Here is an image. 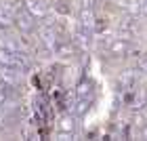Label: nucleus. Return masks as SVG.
I'll list each match as a JSON object with an SVG mask.
<instances>
[{
  "mask_svg": "<svg viewBox=\"0 0 147 141\" xmlns=\"http://www.w3.org/2000/svg\"><path fill=\"white\" fill-rule=\"evenodd\" d=\"M80 9H95V0H82Z\"/></svg>",
  "mask_w": 147,
  "mask_h": 141,
  "instance_id": "obj_7",
  "label": "nucleus"
},
{
  "mask_svg": "<svg viewBox=\"0 0 147 141\" xmlns=\"http://www.w3.org/2000/svg\"><path fill=\"white\" fill-rule=\"evenodd\" d=\"M57 129H59L61 135H69L71 137L74 133H76V129H78V116L76 114H65V116H61Z\"/></svg>",
  "mask_w": 147,
  "mask_h": 141,
  "instance_id": "obj_3",
  "label": "nucleus"
},
{
  "mask_svg": "<svg viewBox=\"0 0 147 141\" xmlns=\"http://www.w3.org/2000/svg\"><path fill=\"white\" fill-rule=\"evenodd\" d=\"M128 49H130V44L126 42V40L113 38V42H111V46H109V53H111V55H126Z\"/></svg>",
  "mask_w": 147,
  "mask_h": 141,
  "instance_id": "obj_4",
  "label": "nucleus"
},
{
  "mask_svg": "<svg viewBox=\"0 0 147 141\" xmlns=\"http://www.w3.org/2000/svg\"><path fill=\"white\" fill-rule=\"evenodd\" d=\"M88 105H90V101L88 99H80L78 97V103H76V107H74V114L80 118V116H84V112L88 110Z\"/></svg>",
  "mask_w": 147,
  "mask_h": 141,
  "instance_id": "obj_5",
  "label": "nucleus"
},
{
  "mask_svg": "<svg viewBox=\"0 0 147 141\" xmlns=\"http://www.w3.org/2000/svg\"><path fill=\"white\" fill-rule=\"evenodd\" d=\"M88 95H90V84L88 82H82L78 86V97L80 99H88Z\"/></svg>",
  "mask_w": 147,
  "mask_h": 141,
  "instance_id": "obj_6",
  "label": "nucleus"
},
{
  "mask_svg": "<svg viewBox=\"0 0 147 141\" xmlns=\"http://www.w3.org/2000/svg\"><path fill=\"white\" fill-rule=\"evenodd\" d=\"M23 6L38 19V21H44V19L49 17V4H46L44 0H25Z\"/></svg>",
  "mask_w": 147,
  "mask_h": 141,
  "instance_id": "obj_2",
  "label": "nucleus"
},
{
  "mask_svg": "<svg viewBox=\"0 0 147 141\" xmlns=\"http://www.w3.org/2000/svg\"><path fill=\"white\" fill-rule=\"evenodd\" d=\"M36 21L38 19L32 15L25 6H17V9L13 11V23H15L17 30L23 32V34H32V32L36 30Z\"/></svg>",
  "mask_w": 147,
  "mask_h": 141,
  "instance_id": "obj_1",
  "label": "nucleus"
},
{
  "mask_svg": "<svg viewBox=\"0 0 147 141\" xmlns=\"http://www.w3.org/2000/svg\"><path fill=\"white\" fill-rule=\"evenodd\" d=\"M2 101H4V95H0V103H2Z\"/></svg>",
  "mask_w": 147,
  "mask_h": 141,
  "instance_id": "obj_9",
  "label": "nucleus"
},
{
  "mask_svg": "<svg viewBox=\"0 0 147 141\" xmlns=\"http://www.w3.org/2000/svg\"><path fill=\"white\" fill-rule=\"evenodd\" d=\"M141 15L147 17V0H141Z\"/></svg>",
  "mask_w": 147,
  "mask_h": 141,
  "instance_id": "obj_8",
  "label": "nucleus"
}]
</instances>
